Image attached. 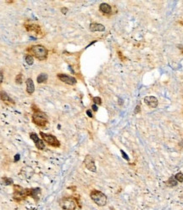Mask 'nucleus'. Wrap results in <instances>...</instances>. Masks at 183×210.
Here are the masks:
<instances>
[{
    "label": "nucleus",
    "mask_w": 183,
    "mask_h": 210,
    "mask_svg": "<svg viewBox=\"0 0 183 210\" xmlns=\"http://www.w3.org/2000/svg\"><path fill=\"white\" fill-rule=\"evenodd\" d=\"M57 77H58V78H59L60 81L65 82L66 84H69V85H75L76 83V79L75 77L69 76V75H66V74H64V73H60V74H58Z\"/></svg>",
    "instance_id": "9"
},
{
    "label": "nucleus",
    "mask_w": 183,
    "mask_h": 210,
    "mask_svg": "<svg viewBox=\"0 0 183 210\" xmlns=\"http://www.w3.org/2000/svg\"><path fill=\"white\" fill-rule=\"evenodd\" d=\"M121 152L122 155H123V158H124L126 159V160H127V161H129V158H128V157H127V155H126V154L125 153V152H123V151H122V150H121Z\"/></svg>",
    "instance_id": "23"
},
{
    "label": "nucleus",
    "mask_w": 183,
    "mask_h": 210,
    "mask_svg": "<svg viewBox=\"0 0 183 210\" xmlns=\"http://www.w3.org/2000/svg\"><path fill=\"white\" fill-rule=\"evenodd\" d=\"M30 138L34 142L36 147L38 149V150L42 151V150L45 149V142L42 139L39 138V136L37 135V134L34 133V132L30 133Z\"/></svg>",
    "instance_id": "7"
},
{
    "label": "nucleus",
    "mask_w": 183,
    "mask_h": 210,
    "mask_svg": "<svg viewBox=\"0 0 183 210\" xmlns=\"http://www.w3.org/2000/svg\"><path fill=\"white\" fill-rule=\"evenodd\" d=\"M3 80H4V73H3V72L0 71V84L2 83Z\"/></svg>",
    "instance_id": "24"
},
{
    "label": "nucleus",
    "mask_w": 183,
    "mask_h": 210,
    "mask_svg": "<svg viewBox=\"0 0 183 210\" xmlns=\"http://www.w3.org/2000/svg\"><path fill=\"white\" fill-rule=\"evenodd\" d=\"M175 178L178 182H183V174L182 173H177L175 175Z\"/></svg>",
    "instance_id": "19"
},
{
    "label": "nucleus",
    "mask_w": 183,
    "mask_h": 210,
    "mask_svg": "<svg viewBox=\"0 0 183 210\" xmlns=\"http://www.w3.org/2000/svg\"><path fill=\"white\" fill-rule=\"evenodd\" d=\"M60 206L63 210H76L78 202L75 197L65 196L60 200Z\"/></svg>",
    "instance_id": "5"
},
{
    "label": "nucleus",
    "mask_w": 183,
    "mask_h": 210,
    "mask_svg": "<svg viewBox=\"0 0 183 210\" xmlns=\"http://www.w3.org/2000/svg\"><path fill=\"white\" fill-rule=\"evenodd\" d=\"M0 99H1L3 101H4V102H9V103H11V104H15L14 100H13L9 96V94L5 92V91H0Z\"/></svg>",
    "instance_id": "14"
},
{
    "label": "nucleus",
    "mask_w": 183,
    "mask_h": 210,
    "mask_svg": "<svg viewBox=\"0 0 183 210\" xmlns=\"http://www.w3.org/2000/svg\"><path fill=\"white\" fill-rule=\"evenodd\" d=\"M47 80H48V74H46V73H41L36 77V81L38 83L45 82Z\"/></svg>",
    "instance_id": "15"
},
{
    "label": "nucleus",
    "mask_w": 183,
    "mask_h": 210,
    "mask_svg": "<svg viewBox=\"0 0 183 210\" xmlns=\"http://www.w3.org/2000/svg\"><path fill=\"white\" fill-rule=\"evenodd\" d=\"M40 135L42 140L47 143L48 146H53V147H60V142L58 139L56 138L54 135L51 134H46L43 132H40Z\"/></svg>",
    "instance_id": "6"
},
{
    "label": "nucleus",
    "mask_w": 183,
    "mask_h": 210,
    "mask_svg": "<svg viewBox=\"0 0 183 210\" xmlns=\"http://www.w3.org/2000/svg\"><path fill=\"white\" fill-rule=\"evenodd\" d=\"M92 100H93V102H94V104H96V105H101V104H102L101 98L94 97V98H93V99H92Z\"/></svg>",
    "instance_id": "20"
},
{
    "label": "nucleus",
    "mask_w": 183,
    "mask_h": 210,
    "mask_svg": "<svg viewBox=\"0 0 183 210\" xmlns=\"http://www.w3.org/2000/svg\"><path fill=\"white\" fill-rule=\"evenodd\" d=\"M32 123L36 124L37 127L44 128L48 123V119L45 112H42L40 110H36L34 112L33 115L31 116Z\"/></svg>",
    "instance_id": "2"
},
{
    "label": "nucleus",
    "mask_w": 183,
    "mask_h": 210,
    "mask_svg": "<svg viewBox=\"0 0 183 210\" xmlns=\"http://www.w3.org/2000/svg\"><path fill=\"white\" fill-rule=\"evenodd\" d=\"M25 84H26V92L30 94H32L35 91V85H34L33 80L30 77L27 78L25 81Z\"/></svg>",
    "instance_id": "11"
},
{
    "label": "nucleus",
    "mask_w": 183,
    "mask_h": 210,
    "mask_svg": "<svg viewBox=\"0 0 183 210\" xmlns=\"http://www.w3.org/2000/svg\"><path fill=\"white\" fill-rule=\"evenodd\" d=\"M179 146H180L181 147H183V140L182 141H181V142L179 143Z\"/></svg>",
    "instance_id": "29"
},
{
    "label": "nucleus",
    "mask_w": 183,
    "mask_h": 210,
    "mask_svg": "<svg viewBox=\"0 0 183 210\" xmlns=\"http://www.w3.org/2000/svg\"><path fill=\"white\" fill-rule=\"evenodd\" d=\"M86 114H87V116H88L89 118H92V117H93L90 110H87V111H86Z\"/></svg>",
    "instance_id": "25"
},
{
    "label": "nucleus",
    "mask_w": 183,
    "mask_h": 210,
    "mask_svg": "<svg viewBox=\"0 0 183 210\" xmlns=\"http://www.w3.org/2000/svg\"><path fill=\"white\" fill-rule=\"evenodd\" d=\"M20 160V155L19 154H16L15 156V162L16 163V162H18Z\"/></svg>",
    "instance_id": "26"
},
{
    "label": "nucleus",
    "mask_w": 183,
    "mask_h": 210,
    "mask_svg": "<svg viewBox=\"0 0 183 210\" xmlns=\"http://www.w3.org/2000/svg\"><path fill=\"white\" fill-rule=\"evenodd\" d=\"M25 60V63H26L27 65H29V66H31V65L34 63V59H33V56H30V55L26 56Z\"/></svg>",
    "instance_id": "17"
},
{
    "label": "nucleus",
    "mask_w": 183,
    "mask_h": 210,
    "mask_svg": "<svg viewBox=\"0 0 183 210\" xmlns=\"http://www.w3.org/2000/svg\"><path fill=\"white\" fill-rule=\"evenodd\" d=\"M89 29L91 32H103L105 30V26L99 23H91Z\"/></svg>",
    "instance_id": "12"
},
{
    "label": "nucleus",
    "mask_w": 183,
    "mask_h": 210,
    "mask_svg": "<svg viewBox=\"0 0 183 210\" xmlns=\"http://www.w3.org/2000/svg\"><path fill=\"white\" fill-rule=\"evenodd\" d=\"M28 50L30 54H32V56H34L36 59H38L40 61L46 60L48 57V51L45 47L42 46V45H39V44L31 46Z\"/></svg>",
    "instance_id": "4"
},
{
    "label": "nucleus",
    "mask_w": 183,
    "mask_h": 210,
    "mask_svg": "<svg viewBox=\"0 0 183 210\" xmlns=\"http://www.w3.org/2000/svg\"><path fill=\"white\" fill-rule=\"evenodd\" d=\"M144 102L147 106L151 108H156L158 104L157 98H155L154 96H146L144 98Z\"/></svg>",
    "instance_id": "10"
},
{
    "label": "nucleus",
    "mask_w": 183,
    "mask_h": 210,
    "mask_svg": "<svg viewBox=\"0 0 183 210\" xmlns=\"http://www.w3.org/2000/svg\"><path fill=\"white\" fill-rule=\"evenodd\" d=\"M61 11H62L63 14L65 15L66 13H67V11H68V9H66V8H62V9H61Z\"/></svg>",
    "instance_id": "28"
},
{
    "label": "nucleus",
    "mask_w": 183,
    "mask_h": 210,
    "mask_svg": "<svg viewBox=\"0 0 183 210\" xmlns=\"http://www.w3.org/2000/svg\"><path fill=\"white\" fill-rule=\"evenodd\" d=\"M3 181H4V184H6V185H13L14 184L13 179H10V178H8V177H4L3 178Z\"/></svg>",
    "instance_id": "18"
},
{
    "label": "nucleus",
    "mask_w": 183,
    "mask_h": 210,
    "mask_svg": "<svg viewBox=\"0 0 183 210\" xmlns=\"http://www.w3.org/2000/svg\"><path fill=\"white\" fill-rule=\"evenodd\" d=\"M139 112H140V106H136V109H135V111H134V113L137 114V113H138Z\"/></svg>",
    "instance_id": "27"
},
{
    "label": "nucleus",
    "mask_w": 183,
    "mask_h": 210,
    "mask_svg": "<svg viewBox=\"0 0 183 210\" xmlns=\"http://www.w3.org/2000/svg\"><path fill=\"white\" fill-rule=\"evenodd\" d=\"M84 164L89 171H91V172H96L97 171L95 161L91 155H86V158L84 159Z\"/></svg>",
    "instance_id": "8"
},
{
    "label": "nucleus",
    "mask_w": 183,
    "mask_h": 210,
    "mask_svg": "<svg viewBox=\"0 0 183 210\" xmlns=\"http://www.w3.org/2000/svg\"><path fill=\"white\" fill-rule=\"evenodd\" d=\"M90 197L92 200V202L99 207H103L107 204V201H108L107 196L100 190H92L90 192Z\"/></svg>",
    "instance_id": "3"
},
{
    "label": "nucleus",
    "mask_w": 183,
    "mask_h": 210,
    "mask_svg": "<svg viewBox=\"0 0 183 210\" xmlns=\"http://www.w3.org/2000/svg\"><path fill=\"white\" fill-rule=\"evenodd\" d=\"M99 10L101 11V12H103V14L109 15V14L111 13L112 11L111 6L109 5V4H106V3H103V4H101L99 5Z\"/></svg>",
    "instance_id": "13"
},
{
    "label": "nucleus",
    "mask_w": 183,
    "mask_h": 210,
    "mask_svg": "<svg viewBox=\"0 0 183 210\" xmlns=\"http://www.w3.org/2000/svg\"><path fill=\"white\" fill-rule=\"evenodd\" d=\"M30 197V188H24L19 184H13V200L20 203Z\"/></svg>",
    "instance_id": "1"
},
{
    "label": "nucleus",
    "mask_w": 183,
    "mask_h": 210,
    "mask_svg": "<svg viewBox=\"0 0 183 210\" xmlns=\"http://www.w3.org/2000/svg\"><path fill=\"white\" fill-rule=\"evenodd\" d=\"M178 184V181L176 179L175 176H171L170 179H168V181L166 182V184L170 187H174V186H176Z\"/></svg>",
    "instance_id": "16"
},
{
    "label": "nucleus",
    "mask_w": 183,
    "mask_h": 210,
    "mask_svg": "<svg viewBox=\"0 0 183 210\" xmlns=\"http://www.w3.org/2000/svg\"><path fill=\"white\" fill-rule=\"evenodd\" d=\"M15 82H17V83H19V84H20L21 82H22V74H19V75H17L16 76V78H15Z\"/></svg>",
    "instance_id": "21"
},
{
    "label": "nucleus",
    "mask_w": 183,
    "mask_h": 210,
    "mask_svg": "<svg viewBox=\"0 0 183 210\" xmlns=\"http://www.w3.org/2000/svg\"><path fill=\"white\" fill-rule=\"evenodd\" d=\"M92 109L93 112H97V110H98V108L96 104H93V105L92 106Z\"/></svg>",
    "instance_id": "22"
}]
</instances>
